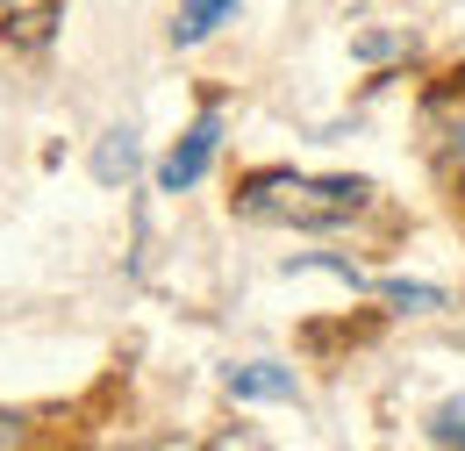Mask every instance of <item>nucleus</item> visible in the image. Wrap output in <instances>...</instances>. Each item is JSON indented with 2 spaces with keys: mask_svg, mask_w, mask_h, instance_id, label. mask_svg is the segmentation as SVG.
<instances>
[{
  "mask_svg": "<svg viewBox=\"0 0 465 451\" xmlns=\"http://www.w3.org/2000/svg\"><path fill=\"white\" fill-rule=\"evenodd\" d=\"M215 144H223V115H215V108H208V115H193V129L179 136V144H173V158L158 165V186H165V194H186V186H193V179L208 172Z\"/></svg>",
  "mask_w": 465,
  "mask_h": 451,
  "instance_id": "obj_2",
  "label": "nucleus"
},
{
  "mask_svg": "<svg viewBox=\"0 0 465 451\" xmlns=\"http://www.w3.org/2000/svg\"><path fill=\"white\" fill-rule=\"evenodd\" d=\"M0 7H29V0H0Z\"/></svg>",
  "mask_w": 465,
  "mask_h": 451,
  "instance_id": "obj_10",
  "label": "nucleus"
},
{
  "mask_svg": "<svg viewBox=\"0 0 465 451\" xmlns=\"http://www.w3.org/2000/svg\"><path fill=\"white\" fill-rule=\"evenodd\" d=\"M387 301H394V308H444L437 286H408V280H387Z\"/></svg>",
  "mask_w": 465,
  "mask_h": 451,
  "instance_id": "obj_8",
  "label": "nucleus"
},
{
  "mask_svg": "<svg viewBox=\"0 0 465 451\" xmlns=\"http://www.w3.org/2000/svg\"><path fill=\"white\" fill-rule=\"evenodd\" d=\"M230 15H236V0H186L179 22H173V44H201V36H215Z\"/></svg>",
  "mask_w": 465,
  "mask_h": 451,
  "instance_id": "obj_5",
  "label": "nucleus"
},
{
  "mask_svg": "<svg viewBox=\"0 0 465 451\" xmlns=\"http://www.w3.org/2000/svg\"><path fill=\"white\" fill-rule=\"evenodd\" d=\"M430 129H437V144H444V158L465 172V72L430 101Z\"/></svg>",
  "mask_w": 465,
  "mask_h": 451,
  "instance_id": "obj_3",
  "label": "nucleus"
},
{
  "mask_svg": "<svg viewBox=\"0 0 465 451\" xmlns=\"http://www.w3.org/2000/svg\"><path fill=\"white\" fill-rule=\"evenodd\" d=\"M365 201H372L365 179H308V172H251L236 186V215H251V223H293V229L351 223Z\"/></svg>",
  "mask_w": 465,
  "mask_h": 451,
  "instance_id": "obj_1",
  "label": "nucleus"
},
{
  "mask_svg": "<svg viewBox=\"0 0 465 451\" xmlns=\"http://www.w3.org/2000/svg\"><path fill=\"white\" fill-rule=\"evenodd\" d=\"M230 395L236 401H293L301 387H293L287 366H230Z\"/></svg>",
  "mask_w": 465,
  "mask_h": 451,
  "instance_id": "obj_4",
  "label": "nucleus"
},
{
  "mask_svg": "<svg viewBox=\"0 0 465 451\" xmlns=\"http://www.w3.org/2000/svg\"><path fill=\"white\" fill-rule=\"evenodd\" d=\"M430 437H437V445H465V401H444V408L430 416Z\"/></svg>",
  "mask_w": 465,
  "mask_h": 451,
  "instance_id": "obj_7",
  "label": "nucleus"
},
{
  "mask_svg": "<svg viewBox=\"0 0 465 451\" xmlns=\"http://www.w3.org/2000/svg\"><path fill=\"white\" fill-rule=\"evenodd\" d=\"M129 172H136V136H129V129H108L101 151H94V179L115 186V179H129Z\"/></svg>",
  "mask_w": 465,
  "mask_h": 451,
  "instance_id": "obj_6",
  "label": "nucleus"
},
{
  "mask_svg": "<svg viewBox=\"0 0 465 451\" xmlns=\"http://www.w3.org/2000/svg\"><path fill=\"white\" fill-rule=\"evenodd\" d=\"M7 445H22V423H15L7 408H0V451H7Z\"/></svg>",
  "mask_w": 465,
  "mask_h": 451,
  "instance_id": "obj_9",
  "label": "nucleus"
}]
</instances>
